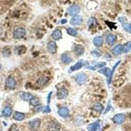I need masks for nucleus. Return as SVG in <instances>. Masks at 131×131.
Listing matches in <instances>:
<instances>
[{
    "label": "nucleus",
    "mask_w": 131,
    "mask_h": 131,
    "mask_svg": "<svg viewBox=\"0 0 131 131\" xmlns=\"http://www.w3.org/2000/svg\"><path fill=\"white\" fill-rule=\"evenodd\" d=\"M26 31L24 28H18L14 31L13 37L15 39H21L25 36Z\"/></svg>",
    "instance_id": "obj_1"
},
{
    "label": "nucleus",
    "mask_w": 131,
    "mask_h": 131,
    "mask_svg": "<svg viewBox=\"0 0 131 131\" xmlns=\"http://www.w3.org/2000/svg\"><path fill=\"white\" fill-rule=\"evenodd\" d=\"M126 119V116L124 115L123 113H119L117 114L113 117V121L115 123L117 124H122L123 123H124V121Z\"/></svg>",
    "instance_id": "obj_2"
},
{
    "label": "nucleus",
    "mask_w": 131,
    "mask_h": 131,
    "mask_svg": "<svg viewBox=\"0 0 131 131\" xmlns=\"http://www.w3.org/2000/svg\"><path fill=\"white\" fill-rule=\"evenodd\" d=\"M75 79L76 82L79 85L83 84L87 80V75L84 73H79L75 75Z\"/></svg>",
    "instance_id": "obj_3"
},
{
    "label": "nucleus",
    "mask_w": 131,
    "mask_h": 131,
    "mask_svg": "<svg viewBox=\"0 0 131 131\" xmlns=\"http://www.w3.org/2000/svg\"><path fill=\"white\" fill-rule=\"evenodd\" d=\"M41 125V120L39 119H34L29 123V126L31 129L33 130H38Z\"/></svg>",
    "instance_id": "obj_4"
},
{
    "label": "nucleus",
    "mask_w": 131,
    "mask_h": 131,
    "mask_svg": "<svg viewBox=\"0 0 131 131\" xmlns=\"http://www.w3.org/2000/svg\"><path fill=\"white\" fill-rule=\"evenodd\" d=\"M79 11H80V7L77 5H72L70 7H68V13L70 14V15L72 16H75L77 15V13H79Z\"/></svg>",
    "instance_id": "obj_5"
},
{
    "label": "nucleus",
    "mask_w": 131,
    "mask_h": 131,
    "mask_svg": "<svg viewBox=\"0 0 131 131\" xmlns=\"http://www.w3.org/2000/svg\"><path fill=\"white\" fill-rule=\"evenodd\" d=\"M16 81L15 79L13 78L12 77H8L5 79V85L8 88L11 89H15L16 87Z\"/></svg>",
    "instance_id": "obj_6"
},
{
    "label": "nucleus",
    "mask_w": 131,
    "mask_h": 131,
    "mask_svg": "<svg viewBox=\"0 0 131 131\" xmlns=\"http://www.w3.org/2000/svg\"><path fill=\"white\" fill-rule=\"evenodd\" d=\"M83 22V18L81 15H76L73 16L70 21V23L72 25H79V24Z\"/></svg>",
    "instance_id": "obj_7"
},
{
    "label": "nucleus",
    "mask_w": 131,
    "mask_h": 131,
    "mask_svg": "<svg viewBox=\"0 0 131 131\" xmlns=\"http://www.w3.org/2000/svg\"><path fill=\"white\" fill-rule=\"evenodd\" d=\"M47 49L51 54H55L56 52V44L55 41H51L48 43Z\"/></svg>",
    "instance_id": "obj_8"
},
{
    "label": "nucleus",
    "mask_w": 131,
    "mask_h": 131,
    "mask_svg": "<svg viewBox=\"0 0 131 131\" xmlns=\"http://www.w3.org/2000/svg\"><path fill=\"white\" fill-rule=\"evenodd\" d=\"M68 96V91L66 89H60L57 92V97L59 99H64Z\"/></svg>",
    "instance_id": "obj_9"
},
{
    "label": "nucleus",
    "mask_w": 131,
    "mask_h": 131,
    "mask_svg": "<svg viewBox=\"0 0 131 131\" xmlns=\"http://www.w3.org/2000/svg\"><path fill=\"white\" fill-rule=\"evenodd\" d=\"M117 38L116 36L113 34H109L108 36H106V41L107 43V44L109 45H112L115 43V42L116 41Z\"/></svg>",
    "instance_id": "obj_10"
},
{
    "label": "nucleus",
    "mask_w": 131,
    "mask_h": 131,
    "mask_svg": "<svg viewBox=\"0 0 131 131\" xmlns=\"http://www.w3.org/2000/svg\"><path fill=\"white\" fill-rule=\"evenodd\" d=\"M74 51H75V55H77V56H81L85 52V49L81 45H76L75 49H74Z\"/></svg>",
    "instance_id": "obj_11"
},
{
    "label": "nucleus",
    "mask_w": 131,
    "mask_h": 131,
    "mask_svg": "<svg viewBox=\"0 0 131 131\" xmlns=\"http://www.w3.org/2000/svg\"><path fill=\"white\" fill-rule=\"evenodd\" d=\"M113 53L115 55H119L123 52V46L122 45H118L113 49Z\"/></svg>",
    "instance_id": "obj_12"
},
{
    "label": "nucleus",
    "mask_w": 131,
    "mask_h": 131,
    "mask_svg": "<svg viewBox=\"0 0 131 131\" xmlns=\"http://www.w3.org/2000/svg\"><path fill=\"white\" fill-rule=\"evenodd\" d=\"M58 114L60 116H61L62 117H66L69 115V109L67 107H61L58 110Z\"/></svg>",
    "instance_id": "obj_13"
},
{
    "label": "nucleus",
    "mask_w": 131,
    "mask_h": 131,
    "mask_svg": "<svg viewBox=\"0 0 131 131\" xmlns=\"http://www.w3.org/2000/svg\"><path fill=\"white\" fill-rule=\"evenodd\" d=\"M94 44L95 45V46L98 47H100L103 45V43H104V39L103 38L101 37V36H97L94 38L93 40Z\"/></svg>",
    "instance_id": "obj_14"
},
{
    "label": "nucleus",
    "mask_w": 131,
    "mask_h": 131,
    "mask_svg": "<svg viewBox=\"0 0 131 131\" xmlns=\"http://www.w3.org/2000/svg\"><path fill=\"white\" fill-rule=\"evenodd\" d=\"M13 118L17 121H22L25 118V115L23 113L16 111L13 115Z\"/></svg>",
    "instance_id": "obj_15"
},
{
    "label": "nucleus",
    "mask_w": 131,
    "mask_h": 131,
    "mask_svg": "<svg viewBox=\"0 0 131 131\" xmlns=\"http://www.w3.org/2000/svg\"><path fill=\"white\" fill-rule=\"evenodd\" d=\"M100 121H96L95 123H92V124H89L88 126V130L89 131H96L97 129L100 126Z\"/></svg>",
    "instance_id": "obj_16"
},
{
    "label": "nucleus",
    "mask_w": 131,
    "mask_h": 131,
    "mask_svg": "<svg viewBox=\"0 0 131 131\" xmlns=\"http://www.w3.org/2000/svg\"><path fill=\"white\" fill-rule=\"evenodd\" d=\"M83 66V61H79L78 62H77V63L73 65V66H72L70 68V70L72 71V72H74V71L80 70L81 68Z\"/></svg>",
    "instance_id": "obj_17"
},
{
    "label": "nucleus",
    "mask_w": 131,
    "mask_h": 131,
    "mask_svg": "<svg viewBox=\"0 0 131 131\" xmlns=\"http://www.w3.org/2000/svg\"><path fill=\"white\" fill-rule=\"evenodd\" d=\"M62 61L66 64H68L72 62V58L67 54H63L62 55Z\"/></svg>",
    "instance_id": "obj_18"
},
{
    "label": "nucleus",
    "mask_w": 131,
    "mask_h": 131,
    "mask_svg": "<svg viewBox=\"0 0 131 131\" xmlns=\"http://www.w3.org/2000/svg\"><path fill=\"white\" fill-rule=\"evenodd\" d=\"M52 37L53 39L58 40V39H60L62 37V32L60 30L57 29L56 30H55L52 34Z\"/></svg>",
    "instance_id": "obj_19"
},
{
    "label": "nucleus",
    "mask_w": 131,
    "mask_h": 131,
    "mask_svg": "<svg viewBox=\"0 0 131 131\" xmlns=\"http://www.w3.org/2000/svg\"><path fill=\"white\" fill-rule=\"evenodd\" d=\"M11 113H12V109L9 106L5 107L2 111V114L5 117H9Z\"/></svg>",
    "instance_id": "obj_20"
},
{
    "label": "nucleus",
    "mask_w": 131,
    "mask_h": 131,
    "mask_svg": "<svg viewBox=\"0 0 131 131\" xmlns=\"http://www.w3.org/2000/svg\"><path fill=\"white\" fill-rule=\"evenodd\" d=\"M98 72H99V73H102V74H104V75H106V76L107 77L108 79H109V76H110L111 70H110V69H109V68H103V69H102V70H99Z\"/></svg>",
    "instance_id": "obj_21"
},
{
    "label": "nucleus",
    "mask_w": 131,
    "mask_h": 131,
    "mask_svg": "<svg viewBox=\"0 0 131 131\" xmlns=\"http://www.w3.org/2000/svg\"><path fill=\"white\" fill-rule=\"evenodd\" d=\"M34 97L32 96V94L29 92H24V93L22 94V99L25 101H30L32 98Z\"/></svg>",
    "instance_id": "obj_22"
},
{
    "label": "nucleus",
    "mask_w": 131,
    "mask_h": 131,
    "mask_svg": "<svg viewBox=\"0 0 131 131\" xmlns=\"http://www.w3.org/2000/svg\"><path fill=\"white\" fill-rule=\"evenodd\" d=\"M120 62H121V61H120V60H119V62H117V63H116L114 65V66H113V67L112 70H111V71L110 76H109V79H108V83H109V84L110 83L111 81V80H112V77H113V73H114L115 70L116 68H117V67L118 65H119V64H120Z\"/></svg>",
    "instance_id": "obj_23"
},
{
    "label": "nucleus",
    "mask_w": 131,
    "mask_h": 131,
    "mask_svg": "<svg viewBox=\"0 0 131 131\" xmlns=\"http://www.w3.org/2000/svg\"><path fill=\"white\" fill-rule=\"evenodd\" d=\"M131 51V41H128L123 46V52L124 53H129Z\"/></svg>",
    "instance_id": "obj_24"
},
{
    "label": "nucleus",
    "mask_w": 131,
    "mask_h": 131,
    "mask_svg": "<svg viewBox=\"0 0 131 131\" xmlns=\"http://www.w3.org/2000/svg\"><path fill=\"white\" fill-rule=\"evenodd\" d=\"M93 109L96 111H98V112L101 113L102 110H103V109H104V106H103V105L100 104V103H96V104L94 105Z\"/></svg>",
    "instance_id": "obj_25"
},
{
    "label": "nucleus",
    "mask_w": 131,
    "mask_h": 131,
    "mask_svg": "<svg viewBox=\"0 0 131 131\" xmlns=\"http://www.w3.org/2000/svg\"><path fill=\"white\" fill-rule=\"evenodd\" d=\"M31 102V104H32V105L34 106H38V105H39V99L37 98L36 97H33L32 99L30 100Z\"/></svg>",
    "instance_id": "obj_26"
},
{
    "label": "nucleus",
    "mask_w": 131,
    "mask_h": 131,
    "mask_svg": "<svg viewBox=\"0 0 131 131\" xmlns=\"http://www.w3.org/2000/svg\"><path fill=\"white\" fill-rule=\"evenodd\" d=\"M67 33H68L69 35L72 36H76L77 34V31L75 30V29H73V28H68L67 30Z\"/></svg>",
    "instance_id": "obj_27"
},
{
    "label": "nucleus",
    "mask_w": 131,
    "mask_h": 131,
    "mask_svg": "<svg viewBox=\"0 0 131 131\" xmlns=\"http://www.w3.org/2000/svg\"><path fill=\"white\" fill-rule=\"evenodd\" d=\"M123 27L126 32L131 34V23H130V24H124L123 25Z\"/></svg>",
    "instance_id": "obj_28"
},
{
    "label": "nucleus",
    "mask_w": 131,
    "mask_h": 131,
    "mask_svg": "<svg viewBox=\"0 0 131 131\" xmlns=\"http://www.w3.org/2000/svg\"><path fill=\"white\" fill-rule=\"evenodd\" d=\"M106 62H98V63L96 64L94 66V68H103L104 66H106Z\"/></svg>",
    "instance_id": "obj_29"
},
{
    "label": "nucleus",
    "mask_w": 131,
    "mask_h": 131,
    "mask_svg": "<svg viewBox=\"0 0 131 131\" xmlns=\"http://www.w3.org/2000/svg\"><path fill=\"white\" fill-rule=\"evenodd\" d=\"M51 109L49 106H45V107L43 108V113H49L51 112Z\"/></svg>",
    "instance_id": "obj_30"
},
{
    "label": "nucleus",
    "mask_w": 131,
    "mask_h": 131,
    "mask_svg": "<svg viewBox=\"0 0 131 131\" xmlns=\"http://www.w3.org/2000/svg\"><path fill=\"white\" fill-rule=\"evenodd\" d=\"M51 94H52V92H51V93H49V96H48V103H49L50 102V98H51Z\"/></svg>",
    "instance_id": "obj_31"
},
{
    "label": "nucleus",
    "mask_w": 131,
    "mask_h": 131,
    "mask_svg": "<svg viewBox=\"0 0 131 131\" xmlns=\"http://www.w3.org/2000/svg\"><path fill=\"white\" fill-rule=\"evenodd\" d=\"M66 22H67L66 20H62V21H61V24H64Z\"/></svg>",
    "instance_id": "obj_32"
},
{
    "label": "nucleus",
    "mask_w": 131,
    "mask_h": 131,
    "mask_svg": "<svg viewBox=\"0 0 131 131\" xmlns=\"http://www.w3.org/2000/svg\"><path fill=\"white\" fill-rule=\"evenodd\" d=\"M2 68V65H1V64H0V69Z\"/></svg>",
    "instance_id": "obj_33"
}]
</instances>
